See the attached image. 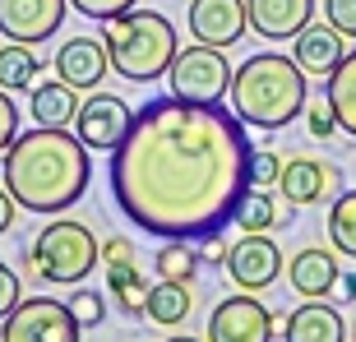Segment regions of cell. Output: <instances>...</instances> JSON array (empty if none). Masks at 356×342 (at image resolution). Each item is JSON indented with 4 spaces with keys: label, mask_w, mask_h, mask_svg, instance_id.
I'll return each mask as SVG.
<instances>
[{
    "label": "cell",
    "mask_w": 356,
    "mask_h": 342,
    "mask_svg": "<svg viewBox=\"0 0 356 342\" xmlns=\"http://www.w3.org/2000/svg\"><path fill=\"white\" fill-rule=\"evenodd\" d=\"M250 153L245 120L232 106L153 97L111 148L116 209L148 236L204 241L236 218L250 190Z\"/></svg>",
    "instance_id": "6da1fadb"
},
{
    "label": "cell",
    "mask_w": 356,
    "mask_h": 342,
    "mask_svg": "<svg viewBox=\"0 0 356 342\" xmlns=\"http://www.w3.org/2000/svg\"><path fill=\"white\" fill-rule=\"evenodd\" d=\"M0 176H5V190L19 199V209L56 218V213L74 209V199H83V190H88V144L70 130L33 125L5 148Z\"/></svg>",
    "instance_id": "7a4b0ae2"
},
{
    "label": "cell",
    "mask_w": 356,
    "mask_h": 342,
    "mask_svg": "<svg viewBox=\"0 0 356 342\" xmlns=\"http://www.w3.org/2000/svg\"><path fill=\"white\" fill-rule=\"evenodd\" d=\"M232 111L254 130H282L310 102V74L296 65V56L254 51L232 74Z\"/></svg>",
    "instance_id": "3957f363"
},
{
    "label": "cell",
    "mask_w": 356,
    "mask_h": 342,
    "mask_svg": "<svg viewBox=\"0 0 356 342\" xmlns=\"http://www.w3.org/2000/svg\"><path fill=\"white\" fill-rule=\"evenodd\" d=\"M102 42H106V56H111V74L130 83H153L162 79L176 60V28L167 14L158 10H125L116 19H106L102 28Z\"/></svg>",
    "instance_id": "277c9868"
},
{
    "label": "cell",
    "mask_w": 356,
    "mask_h": 342,
    "mask_svg": "<svg viewBox=\"0 0 356 342\" xmlns=\"http://www.w3.org/2000/svg\"><path fill=\"white\" fill-rule=\"evenodd\" d=\"M33 273L42 282H56V287H74L97 268L102 259V245L92 241V231L74 218H51V222L38 231L33 241Z\"/></svg>",
    "instance_id": "5b68a950"
},
{
    "label": "cell",
    "mask_w": 356,
    "mask_h": 342,
    "mask_svg": "<svg viewBox=\"0 0 356 342\" xmlns=\"http://www.w3.org/2000/svg\"><path fill=\"white\" fill-rule=\"evenodd\" d=\"M232 74H236V65H227L222 47L195 42L190 51H176L172 70H167V83H172V92L185 97V102L218 106L227 92H232Z\"/></svg>",
    "instance_id": "8992f818"
},
{
    "label": "cell",
    "mask_w": 356,
    "mask_h": 342,
    "mask_svg": "<svg viewBox=\"0 0 356 342\" xmlns=\"http://www.w3.org/2000/svg\"><path fill=\"white\" fill-rule=\"evenodd\" d=\"M0 342H83V324L74 319L70 301L28 296V301H19L14 315L0 324Z\"/></svg>",
    "instance_id": "52a82bcc"
},
{
    "label": "cell",
    "mask_w": 356,
    "mask_h": 342,
    "mask_svg": "<svg viewBox=\"0 0 356 342\" xmlns=\"http://www.w3.org/2000/svg\"><path fill=\"white\" fill-rule=\"evenodd\" d=\"M209 342H273V310L254 291H236L209 315Z\"/></svg>",
    "instance_id": "ba28073f"
},
{
    "label": "cell",
    "mask_w": 356,
    "mask_h": 342,
    "mask_svg": "<svg viewBox=\"0 0 356 342\" xmlns=\"http://www.w3.org/2000/svg\"><path fill=\"white\" fill-rule=\"evenodd\" d=\"M130 125H134L130 102H120L116 92H97V88H92L88 102H79V116H74V134L88 148H102V153H111L130 134Z\"/></svg>",
    "instance_id": "9c48e42d"
},
{
    "label": "cell",
    "mask_w": 356,
    "mask_h": 342,
    "mask_svg": "<svg viewBox=\"0 0 356 342\" xmlns=\"http://www.w3.org/2000/svg\"><path fill=\"white\" fill-rule=\"evenodd\" d=\"M227 273L241 291H264L282 273V250L264 231H245L236 245H227Z\"/></svg>",
    "instance_id": "30bf717a"
},
{
    "label": "cell",
    "mask_w": 356,
    "mask_h": 342,
    "mask_svg": "<svg viewBox=\"0 0 356 342\" xmlns=\"http://www.w3.org/2000/svg\"><path fill=\"white\" fill-rule=\"evenodd\" d=\"M70 0H0V33L10 42L42 47L47 38L60 33Z\"/></svg>",
    "instance_id": "8fae6325"
},
{
    "label": "cell",
    "mask_w": 356,
    "mask_h": 342,
    "mask_svg": "<svg viewBox=\"0 0 356 342\" xmlns=\"http://www.w3.org/2000/svg\"><path fill=\"white\" fill-rule=\"evenodd\" d=\"M190 38L204 42V47H236L250 28V14H245V0H190Z\"/></svg>",
    "instance_id": "7c38bea8"
},
{
    "label": "cell",
    "mask_w": 356,
    "mask_h": 342,
    "mask_svg": "<svg viewBox=\"0 0 356 342\" xmlns=\"http://www.w3.org/2000/svg\"><path fill=\"white\" fill-rule=\"evenodd\" d=\"M51 70H56V79H65L70 88L92 92L97 83L106 79V70H111L106 42L102 38H70V42H60V51H56Z\"/></svg>",
    "instance_id": "4fadbf2b"
},
{
    "label": "cell",
    "mask_w": 356,
    "mask_h": 342,
    "mask_svg": "<svg viewBox=\"0 0 356 342\" xmlns=\"http://www.w3.org/2000/svg\"><path fill=\"white\" fill-rule=\"evenodd\" d=\"M250 28L268 42H296L310 19H315V0H245Z\"/></svg>",
    "instance_id": "5bb4252c"
},
{
    "label": "cell",
    "mask_w": 356,
    "mask_h": 342,
    "mask_svg": "<svg viewBox=\"0 0 356 342\" xmlns=\"http://www.w3.org/2000/svg\"><path fill=\"white\" fill-rule=\"evenodd\" d=\"M287 277H291V291H301L305 301H319V296H329V291L343 282V268H338V254L333 250L310 245V250L291 254Z\"/></svg>",
    "instance_id": "9a60e30c"
},
{
    "label": "cell",
    "mask_w": 356,
    "mask_h": 342,
    "mask_svg": "<svg viewBox=\"0 0 356 342\" xmlns=\"http://www.w3.org/2000/svg\"><path fill=\"white\" fill-rule=\"evenodd\" d=\"M333 181H338L333 167H324L319 158H291V162H282L277 190H282V199L291 209H310V204H319L333 190Z\"/></svg>",
    "instance_id": "2e32d148"
},
{
    "label": "cell",
    "mask_w": 356,
    "mask_h": 342,
    "mask_svg": "<svg viewBox=\"0 0 356 342\" xmlns=\"http://www.w3.org/2000/svg\"><path fill=\"white\" fill-rule=\"evenodd\" d=\"M343 56H347L343 51V33H338L329 19H324V24H305L301 33H296V65H301L305 74L329 79Z\"/></svg>",
    "instance_id": "e0dca14e"
},
{
    "label": "cell",
    "mask_w": 356,
    "mask_h": 342,
    "mask_svg": "<svg viewBox=\"0 0 356 342\" xmlns=\"http://www.w3.org/2000/svg\"><path fill=\"white\" fill-rule=\"evenodd\" d=\"M28 111L47 130H70L79 116V88H70L65 79H47V83L38 79L28 88Z\"/></svg>",
    "instance_id": "ac0fdd59"
},
{
    "label": "cell",
    "mask_w": 356,
    "mask_h": 342,
    "mask_svg": "<svg viewBox=\"0 0 356 342\" xmlns=\"http://www.w3.org/2000/svg\"><path fill=\"white\" fill-rule=\"evenodd\" d=\"M343 338H347V324L333 305H324V296L296 305L287 315V329H282V342H343Z\"/></svg>",
    "instance_id": "d6986e66"
},
{
    "label": "cell",
    "mask_w": 356,
    "mask_h": 342,
    "mask_svg": "<svg viewBox=\"0 0 356 342\" xmlns=\"http://www.w3.org/2000/svg\"><path fill=\"white\" fill-rule=\"evenodd\" d=\"M324 97H329L333 116H338V130L356 139V51H347L338 60V70L324 79Z\"/></svg>",
    "instance_id": "ffe728a7"
},
{
    "label": "cell",
    "mask_w": 356,
    "mask_h": 342,
    "mask_svg": "<svg viewBox=\"0 0 356 342\" xmlns=\"http://www.w3.org/2000/svg\"><path fill=\"white\" fill-rule=\"evenodd\" d=\"M106 291L125 315H148V277L134 259L125 263H106Z\"/></svg>",
    "instance_id": "44dd1931"
},
{
    "label": "cell",
    "mask_w": 356,
    "mask_h": 342,
    "mask_svg": "<svg viewBox=\"0 0 356 342\" xmlns=\"http://www.w3.org/2000/svg\"><path fill=\"white\" fill-rule=\"evenodd\" d=\"M190 305H195L190 282H167V277H158V287H148V319H153V324H162V329L185 324Z\"/></svg>",
    "instance_id": "7402d4cb"
},
{
    "label": "cell",
    "mask_w": 356,
    "mask_h": 342,
    "mask_svg": "<svg viewBox=\"0 0 356 342\" xmlns=\"http://www.w3.org/2000/svg\"><path fill=\"white\" fill-rule=\"evenodd\" d=\"M38 51L28 47V42H10V47H0V88L5 92H24L38 83Z\"/></svg>",
    "instance_id": "603a6c76"
},
{
    "label": "cell",
    "mask_w": 356,
    "mask_h": 342,
    "mask_svg": "<svg viewBox=\"0 0 356 342\" xmlns=\"http://www.w3.org/2000/svg\"><path fill=\"white\" fill-rule=\"evenodd\" d=\"M329 241L338 254H352L356 259V190H347V195L333 199L329 209Z\"/></svg>",
    "instance_id": "cb8c5ba5"
},
{
    "label": "cell",
    "mask_w": 356,
    "mask_h": 342,
    "mask_svg": "<svg viewBox=\"0 0 356 342\" xmlns=\"http://www.w3.org/2000/svg\"><path fill=\"white\" fill-rule=\"evenodd\" d=\"M232 222H236L241 231H268V227L277 222L273 195H268V190H259V185H250V190L241 195V204H236V218H232Z\"/></svg>",
    "instance_id": "d4e9b609"
},
{
    "label": "cell",
    "mask_w": 356,
    "mask_h": 342,
    "mask_svg": "<svg viewBox=\"0 0 356 342\" xmlns=\"http://www.w3.org/2000/svg\"><path fill=\"white\" fill-rule=\"evenodd\" d=\"M153 268H158V277H167V282H190V277L199 273V254L190 250V241H167V245L153 254Z\"/></svg>",
    "instance_id": "484cf974"
},
{
    "label": "cell",
    "mask_w": 356,
    "mask_h": 342,
    "mask_svg": "<svg viewBox=\"0 0 356 342\" xmlns=\"http://www.w3.org/2000/svg\"><path fill=\"white\" fill-rule=\"evenodd\" d=\"M70 310H74V319H79L83 329H97V324H102V315H106V301L97 296V291H74Z\"/></svg>",
    "instance_id": "4316f807"
},
{
    "label": "cell",
    "mask_w": 356,
    "mask_h": 342,
    "mask_svg": "<svg viewBox=\"0 0 356 342\" xmlns=\"http://www.w3.org/2000/svg\"><path fill=\"white\" fill-rule=\"evenodd\" d=\"M70 5H74L83 19H97V24H106V19H116V14L134 10L139 0H70Z\"/></svg>",
    "instance_id": "83f0119b"
},
{
    "label": "cell",
    "mask_w": 356,
    "mask_h": 342,
    "mask_svg": "<svg viewBox=\"0 0 356 342\" xmlns=\"http://www.w3.org/2000/svg\"><path fill=\"white\" fill-rule=\"evenodd\" d=\"M277 176H282V162H277V153H250V185H259V190H268V185H277Z\"/></svg>",
    "instance_id": "f1b7e54d"
},
{
    "label": "cell",
    "mask_w": 356,
    "mask_h": 342,
    "mask_svg": "<svg viewBox=\"0 0 356 342\" xmlns=\"http://www.w3.org/2000/svg\"><path fill=\"white\" fill-rule=\"evenodd\" d=\"M24 301V287H19V273L10 263H0V324L14 315V305Z\"/></svg>",
    "instance_id": "f546056e"
},
{
    "label": "cell",
    "mask_w": 356,
    "mask_h": 342,
    "mask_svg": "<svg viewBox=\"0 0 356 342\" xmlns=\"http://www.w3.org/2000/svg\"><path fill=\"white\" fill-rule=\"evenodd\" d=\"M324 19L343 38H356V0H324Z\"/></svg>",
    "instance_id": "4dcf8cb0"
},
{
    "label": "cell",
    "mask_w": 356,
    "mask_h": 342,
    "mask_svg": "<svg viewBox=\"0 0 356 342\" xmlns=\"http://www.w3.org/2000/svg\"><path fill=\"white\" fill-rule=\"evenodd\" d=\"M19 139V106L5 88H0V158H5V148Z\"/></svg>",
    "instance_id": "1f68e13d"
},
{
    "label": "cell",
    "mask_w": 356,
    "mask_h": 342,
    "mask_svg": "<svg viewBox=\"0 0 356 342\" xmlns=\"http://www.w3.org/2000/svg\"><path fill=\"white\" fill-rule=\"evenodd\" d=\"M305 125H310V134H315V139H329V134L338 130V116H333L329 97H324L319 106H305Z\"/></svg>",
    "instance_id": "d6a6232c"
},
{
    "label": "cell",
    "mask_w": 356,
    "mask_h": 342,
    "mask_svg": "<svg viewBox=\"0 0 356 342\" xmlns=\"http://www.w3.org/2000/svg\"><path fill=\"white\" fill-rule=\"evenodd\" d=\"M125 259H134V241H130V236L102 241V263H125Z\"/></svg>",
    "instance_id": "836d02e7"
},
{
    "label": "cell",
    "mask_w": 356,
    "mask_h": 342,
    "mask_svg": "<svg viewBox=\"0 0 356 342\" xmlns=\"http://www.w3.org/2000/svg\"><path fill=\"white\" fill-rule=\"evenodd\" d=\"M199 263H209V268H222V263H227V245L218 241V231L204 236V254H199Z\"/></svg>",
    "instance_id": "e575fe53"
},
{
    "label": "cell",
    "mask_w": 356,
    "mask_h": 342,
    "mask_svg": "<svg viewBox=\"0 0 356 342\" xmlns=\"http://www.w3.org/2000/svg\"><path fill=\"white\" fill-rule=\"evenodd\" d=\"M14 213H19V199H14L10 190H5V181H0V236L14 227Z\"/></svg>",
    "instance_id": "d590c367"
},
{
    "label": "cell",
    "mask_w": 356,
    "mask_h": 342,
    "mask_svg": "<svg viewBox=\"0 0 356 342\" xmlns=\"http://www.w3.org/2000/svg\"><path fill=\"white\" fill-rule=\"evenodd\" d=\"M338 287H343V296H347V301H356V273H347L343 282H338Z\"/></svg>",
    "instance_id": "8d00e7d4"
},
{
    "label": "cell",
    "mask_w": 356,
    "mask_h": 342,
    "mask_svg": "<svg viewBox=\"0 0 356 342\" xmlns=\"http://www.w3.org/2000/svg\"><path fill=\"white\" fill-rule=\"evenodd\" d=\"M167 342H199V338H190V333H172ZM204 342H209V338H204Z\"/></svg>",
    "instance_id": "74e56055"
}]
</instances>
